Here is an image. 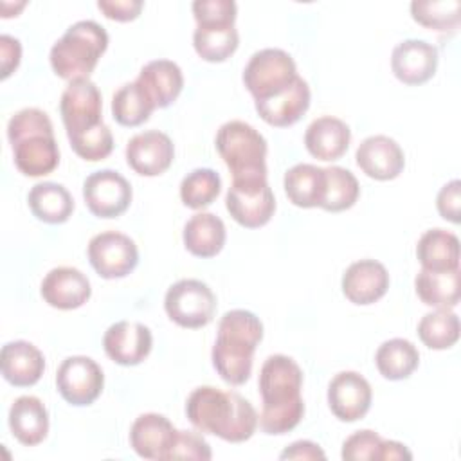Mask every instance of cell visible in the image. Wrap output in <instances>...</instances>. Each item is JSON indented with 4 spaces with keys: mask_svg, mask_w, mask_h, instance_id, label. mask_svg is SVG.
<instances>
[{
    "mask_svg": "<svg viewBox=\"0 0 461 461\" xmlns=\"http://www.w3.org/2000/svg\"><path fill=\"white\" fill-rule=\"evenodd\" d=\"M436 207L441 218L452 221V223H459V214H461V182L450 180L448 184H445L438 196H436Z\"/></svg>",
    "mask_w": 461,
    "mask_h": 461,
    "instance_id": "b9f144b4",
    "label": "cell"
},
{
    "mask_svg": "<svg viewBox=\"0 0 461 461\" xmlns=\"http://www.w3.org/2000/svg\"><path fill=\"white\" fill-rule=\"evenodd\" d=\"M349 142V126L331 115L317 117L304 131V146L308 153L319 160H339L348 151Z\"/></svg>",
    "mask_w": 461,
    "mask_h": 461,
    "instance_id": "cb8c5ba5",
    "label": "cell"
},
{
    "mask_svg": "<svg viewBox=\"0 0 461 461\" xmlns=\"http://www.w3.org/2000/svg\"><path fill=\"white\" fill-rule=\"evenodd\" d=\"M7 139L14 166L25 176H43L59 164V148L49 115L40 108H23L7 122Z\"/></svg>",
    "mask_w": 461,
    "mask_h": 461,
    "instance_id": "5b68a950",
    "label": "cell"
},
{
    "mask_svg": "<svg viewBox=\"0 0 461 461\" xmlns=\"http://www.w3.org/2000/svg\"><path fill=\"white\" fill-rule=\"evenodd\" d=\"M40 294L52 308L76 310L90 299L92 286L81 270L74 267H58L43 277Z\"/></svg>",
    "mask_w": 461,
    "mask_h": 461,
    "instance_id": "44dd1931",
    "label": "cell"
},
{
    "mask_svg": "<svg viewBox=\"0 0 461 461\" xmlns=\"http://www.w3.org/2000/svg\"><path fill=\"white\" fill-rule=\"evenodd\" d=\"M155 104L137 81L122 85L112 99V115L121 126H139L149 119Z\"/></svg>",
    "mask_w": 461,
    "mask_h": 461,
    "instance_id": "836d02e7",
    "label": "cell"
},
{
    "mask_svg": "<svg viewBox=\"0 0 461 461\" xmlns=\"http://www.w3.org/2000/svg\"><path fill=\"white\" fill-rule=\"evenodd\" d=\"M225 207L234 221L247 229H258L270 221L276 211V198L267 178L232 180Z\"/></svg>",
    "mask_w": 461,
    "mask_h": 461,
    "instance_id": "30bf717a",
    "label": "cell"
},
{
    "mask_svg": "<svg viewBox=\"0 0 461 461\" xmlns=\"http://www.w3.org/2000/svg\"><path fill=\"white\" fill-rule=\"evenodd\" d=\"M263 339L259 317L249 310H230L218 322L216 342L211 351L212 367L230 385H243L252 373V360Z\"/></svg>",
    "mask_w": 461,
    "mask_h": 461,
    "instance_id": "277c9868",
    "label": "cell"
},
{
    "mask_svg": "<svg viewBox=\"0 0 461 461\" xmlns=\"http://www.w3.org/2000/svg\"><path fill=\"white\" fill-rule=\"evenodd\" d=\"M128 166L142 176H158L169 169L175 158V146L169 135L148 130L133 135L126 144Z\"/></svg>",
    "mask_w": 461,
    "mask_h": 461,
    "instance_id": "5bb4252c",
    "label": "cell"
},
{
    "mask_svg": "<svg viewBox=\"0 0 461 461\" xmlns=\"http://www.w3.org/2000/svg\"><path fill=\"white\" fill-rule=\"evenodd\" d=\"M285 193L288 200L303 209L321 207L326 189L324 167L315 164H295L285 173Z\"/></svg>",
    "mask_w": 461,
    "mask_h": 461,
    "instance_id": "f1b7e54d",
    "label": "cell"
},
{
    "mask_svg": "<svg viewBox=\"0 0 461 461\" xmlns=\"http://www.w3.org/2000/svg\"><path fill=\"white\" fill-rule=\"evenodd\" d=\"M187 420L202 434H212L229 443L250 439L258 429V412L252 403L234 391L212 385L196 387L185 402Z\"/></svg>",
    "mask_w": 461,
    "mask_h": 461,
    "instance_id": "3957f363",
    "label": "cell"
},
{
    "mask_svg": "<svg viewBox=\"0 0 461 461\" xmlns=\"http://www.w3.org/2000/svg\"><path fill=\"white\" fill-rule=\"evenodd\" d=\"M303 371L288 355H270L259 371L261 414L258 425L265 434L281 436L294 430L304 416L301 396Z\"/></svg>",
    "mask_w": 461,
    "mask_h": 461,
    "instance_id": "7a4b0ae2",
    "label": "cell"
},
{
    "mask_svg": "<svg viewBox=\"0 0 461 461\" xmlns=\"http://www.w3.org/2000/svg\"><path fill=\"white\" fill-rule=\"evenodd\" d=\"M281 459H326V454L322 452V448L308 439H301L292 443L290 447H286L281 456Z\"/></svg>",
    "mask_w": 461,
    "mask_h": 461,
    "instance_id": "f6af8a7d",
    "label": "cell"
},
{
    "mask_svg": "<svg viewBox=\"0 0 461 461\" xmlns=\"http://www.w3.org/2000/svg\"><path fill=\"white\" fill-rule=\"evenodd\" d=\"M31 212L45 223H65L74 211V198L68 189L58 182H40L27 194Z\"/></svg>",
    "mask_w": 461,
    "mask_h": 461,
    "instance_id": "f546056e",
    "label": "cell"
},
{
    "mask_svg": "<svg viewBox=\"0 0 461 461\" xmlns=\"http://www.w3.org/2000/svg\"><path fill=\"white\" fill-rule=\"evenodd\" d=\"M59 113L77 157L97 162L113 151L112 131L103 122V97L94 81H70L61 94Z\"/></svg>",
    "mask_w": 461,
    "mask_h": 461,
    "instance_id": "6da1fadb",
    "label": "cell"
},
{
    "mask_svg": "<svg viewBox=\"0 0 461 461\" xmlns=\"http://www.w3.org/2000/svg\"><path fill=\"white\" fill-rule=\"evenodd\" d=\"M373 391L369 382L357 371L337 373L328 385V405L340 421H357L371 407Z\"/></svg>",
    "mask_w": 461,
    "mask_h": 461,
    "instance_id": "9a60e30c",
    "label": "cell"
},
{
    "mask_svg": "<svg viewBox=\"0 0 461 461\" xmlns=\"http://www.w3.org/2000/svg\"><path fill=\"white\" fill-rule=\"evenodd\" d=\"M375 362L384 378L403 380L418 367L420 353L407 339H389L378 346Z\"/></svg>",
    "mask_w": 461,
    "mask_h": 461,
    "instance_id": "d6a6232c",
    "label": "cell"
},
{
    "mask_svg": "<svg viewBox=\"0 0 461 461\" xmlns=\"http://www.w3.org/2000/svg\"><path fill=\"white\" fill-rule=\"evenodd\" d=\"M184 247L196 258L216 256L227 238L223 221L212 212H196L184 225Z\"/></svg>",
    "mask_w": 461,
    "mask_h": 461,
    "instance_id": "83f0119b",
    "label": "cell"
},
{
    "mask_svg": "<svg viewBox=\"0 0 461 461\" xmlns=\"http://www.w3.org/2000/svg\"><path fill=\"white\" fill-rule=\"evenodd\" d=\"M310 97V86L299 76L294 85L288 86L285 92L265 101H256L254 106L267 124L276 128H286L295 124L308 112Z\"/></svg>",
    "mask_w": 461,
    "mask_h": 461,
    "instance_id": "7402d4cb",
    "label": "cell"
},
{
    "mask_svg": "<svg viewBox=\"0 0 461 461\" xmlns=\"http://www.w3.org/2000/svg\"><path fill=\"white\" fill-rule=\"evenodd\" d=\"M221 191V178L211 167H198L180 182V200L189 209L209 207Z\"/></svg>",
    "mask_w": 461,
    "mask_h": 461,
    "instance_id": "8d00e7d4",
    "label": "cell"
},
{
    "mask_svg": "<svg viewBox=\"0 0 461 461\" xmlns=\"http://www.w3.org/2000/svg\"><path fill=\"white\" fill-rule=\"evenodd\" d=\"M212 457L211 447L205 441V438L194 430H178L175 445L169 452L167 461L171 459H198V461H209Z\"/></svg>",
    "mask_w": 461,
    "mask_h": 461,
    "instance_id": "60d3db41",
    "label": "cell"
},
{
    "mask_svg": "<svg viewBox=\"0 0 461 461\" xmlns=\"http://www.w3.org/2000/svg\"><path fill=\"white\" fill-rule=\"evenodd\" d=\"M418 337L429 349H448L459 339V317L452 310L436 308L418 322Z\"/></svg>",
    "mask_w": 461,
    "mask_h": 461,
    "instance_id": "e575fe53",
    "label": "cell"
},
{
    "mask_svg": "<svg viewBox=\"0 0 461 461\" xmlns=\"http://www.w3.org/2000/svg\"><path fill=\"white\" fill-rule=\"evenodd\" d=\"M140 0H99L97 9L110 20L115 22H131L142 11Z\"/></svg>",
    "mask_w": 461,
    "mask_h": 461,
    "instance_id": "7bdbcfd3",
    "label": "cell"
},
{
    "mask_svg": "<svg viewBox=\"0 0 461 461\" xmlns=\"http://www.w3.org/2000/svg\"><path fill=\"white\" fill-rule=\"evenodd\" d=\"M176 432L178 430L164 414L146 412L133 421L130 429V445L135 454L144 459L167 461Z\"/></svg>",
    "mask_w": 461,
    "mask_h": 461,
    "instance_id": "d6986e66",
    "label": "cell"
},
{
    "mask_svg": "<svg viewBox=\"0 0 461 461\" xmlns=\"http://www.w3.org/2000/svg\"><path fill=\"white\" fill-rule=\"evenodd\" d=\"M391 461V459H412V454L409 452V448L400 443V441H393V439H382L380 448H378V456L376 461Z\"/></svg>",
    "mask_w": 461,
    "mask_h": 461,
    "instance_id": "bcb514c9",
    "label": "cell"
},
{
    "mask_svg": "<svg viewBox=\"0 0 461 461\" xmlns=\"http://www.w3.org/2000/svg\"><path fill=\"white\" fill-rule=\"evenodd\" d=\"M106 47L108 34L103 25L94 20L76 22L52 45L50 67L61 79H88Z\"/></svg>",
    "mask_w": 461,
    "mask_h": 461,
    "instance_id": "8992f818",
    "label": "cell"
},
{
    "mask_svg": "<svg viewBox=\"0 0 461 461\" xmlns=\"http://www.w3.org/2000/svg\"><path fill=\"white\" fill-rule=\"evenodd\" d=\"M299 77L294 58L283 49H263L250 56L243 70V85L256 101L270 99Z\"/></svg>",
    "mask_w": 461,
    "mask_h": 461,
    "instance_id": "ba28073f",
    "label": "cell"
},
{
    "mask_svg": "<svg viewBox=\"0 0 461 461\" xmlns=\"http://www.w3.org/2000/svg\"><path fill=\"white\" fill-rule=\"evenodd\" d=\"M11 434L25 447H34L47 438L49 412L36 396H20L9 409Z\"/></svg>",
    "mask_w": 461,
    "mask_h": 461,
    "instance_id": "484cf974",
    "label": "cell"
},
{
    "mask_svg": "<svg viewBox=\"0 0 461 461\" xmlns=\"http://www.w3.org/2000/svg\"><path fill=\"white\" fill-rule=\"evenodd\" d=\"M22 58V45L16 38L9 34L0 36V63H2V79H7L20 65Z\"/></svg>",
    "mask_w": 461,
    "mask_h": 461,
    "instance_id": "ee69618b",
    "label": "cell"
},
{
    "mask_svg": "<svg viewBox=\"0 0 461 461\" xmlns=\"http://www.w3.org/2000/svg\"><path fill=\"white\" fill-rule=\"evenodd\" d=\"M56 387L70 405H90L103 393L104 375L94 358L85 355L68 357L58 367Z\"/></svg>",
    "mask_w": 461,
    "mask_h": 461,
    "instance_id": "8fae6325",
    "label": "cell"
},
{
    "mask_svg": "<svg viewBox=\"0 0 461 461\" xmlns=\"http://www.w3.org/2000/svg\"><path fill=\"white\" fill-rule=\"evenodd\" d=\"M416 258L425 270L450 272L459 268V240L445 229H429L416 245Z\"/></svg>",
    "mask_w": 461,
    "mask_h": 461,
    "instance_id": "4316f807",
    "label": "cell"
},
{
    "mask_svg": "<svg viewBox=\"0 0 461 461\" xmlns=\"http://www.w3.org/2000/svg\"><path fill=\"white\" fill-rule=\"evenodd\" d=\"M164 310L175 324L196 330L212 321L216 312V297L203 281L180 279L167 288Z\"/></svg>",
    "mask_w": 461,
    "mask_h": 461,
    "instance_id": "9c48e42d",
    "label": "cell"
},
{
    "mask_svg": "<svg viewBox=\"0 0 461 461\" xmlns=\"http://www.w3.org/2000/svg\"><path fill=\"white\" fill-rule=\"evenodd\" d=\"M103 348L115 364L137 366L149 355L153 335L142 322L119 321L104 331Z\"/></svg>",
    "mask_w": 461,
    "mask_h": 461,
    "instance_id": "2e32d148",
    "label": "cell"
},
{
    "mask_svg": "<svg viewBox=\"0 0 461 461\" xmlns=\"http://www.w3.org/2000/svg\"><path fill=\"white\" fill-rule=\"evenodd\" d=\"M193 14L196 25L234 23L238 7L234 0H196L193 2Z\"/></svg>",
    "mask_w": 461,
    "mask_h": 461,
    "instance_id": "f35d334b",
    "label": "cell"
},
{
    "mask_svg": "<svg viewBox=\"0 0 461 461\" xmlns=\"http://www.w3.org/2000/svg\"><path fill=\"white\" fill-rule=\"evenodd\" d=\"M155 108H166L180 95L184 76L180 67L171 59H153L146 63L135 79Z\"/></svg>",
    "mask_w": 461,
    "mask_h": 461,
    "instance_id": "d4e9b609",
    "label": "cell"
},
{
    "mask_svg": "<svg viewBox=\"0 0 461 461\" xmlns=\"http://www.w3.org/2000/svg\"><path fill=\"white\" fill-rule=\"evenodd\" d=\"M411 16L414 22L434 31H454L461 20L459 0H427L411 4Z\"/></svg>",
    "mask_w": 461,
    "mask_h": 461,
    "instance_id": "74e56055",
    "label": "cell"
},
{
    "mask_svg": "<svg viewBox=\"0 0 461 461\" xmlns=\"http://www.w3.org/2000/svg\"><path fill=\"white\" fill-rule=\"evenodd\" d=\"M380 443H382V438L375 430H369V429L357 430L355 434L346 438V441L342 443L340 456L346 461H364V459L376 461Z\"/></svg>",
    "mask_w": 461,
    "mask_h": 461,
    "instance_id": "ab89813d",
    "label": "cell"
},
{
    "mask_svg": "<svg viewBox=\"0 0 461 461\" xmlns=\"http://www.w3.org/2000/svg\"><path fill=\"white\" fill-rule=\"evenodd\" d=\"M0 366L4 378L14 387L34 385L43 371L45 358L43 353L27 340H13L2 348Z\"/></svg>",
    "mask_w": 461,
    "mask_h": 461,
    "instance_id": "603a6c76",
    "label": "cell"
},
{
    "mask_svg": "<svg viewBox=\"0 0 461 461\" xmlns=\"http://www.w3.org/2000/svg\"><path fill=\"white\" fill-rule=\"evenodd\" d=\"M130 182L113 169H101L83 182V198L88 211L97 218H117L131 203Z\"/></svg>",
    "mask_w": 461,
    "mask_h": 461,
    "instance_id": "4fadbf2b",
    "label": "cell"
},
{
    "mask_svg": "<svg viewBox=\"0 0 461 461\" xmlns=\"http://www.w3.org/2000/svg\"><path fill=\"white\" fill-rule=\"evenodd\" d=\"M438 49L425 40H405L393 49L391 70L403 85H423L438 68Z\"/></svg>",
    "mask_w": 461,
    "mask_h": 461,
    "instance_id": "e0dca14e",
    "label": "cell"
},
{
    "mask_svg": "<svg viewBox=\"0 0 461 461\" xmlns=\"http://www.w3.org/2000/svg\"><path fill=\"white\" fill-rule=\"evenodd\" d=\"M216 151L232 173V180L267 178V140L245 121H229L216 131Z\"/></svg>",
    "mask_w": 461,
    "mask_h": 461,
    "instance_id": "52a82bcc",
    "label": "cell"
},
{
    "mask_svg": "<svg viewBox=\"0 0 461 461\" xmlns=\"http://www.w3.org/2000/svg\"><path fill=\"white\" fill-rule=\"evenodd\" d=\"M240 45V34L234 23L196 25L193 32V47L196 54L211 63H221L230 58Z\"/></svg>",
    "mask_w": 461,
    "mask_h": 461,
    "instance_id": "1f68e13d",
    "label": "cell"
},
{
    "mask_svg": "<svg viewBox=\"0 0 461 461\" xmlns=\"http://www.w3.org/2000/svg\"><path fill=\"white\" fill-rule=\"evenodd\" d=\"M88 261L101 277L121 279L135 270L139 250L130 236L117 230H104L90 240Z\"/></svg>",
    "mask_w": 461,
    "mask_h": 461,
    "instance_id": "7c38bea8",
    "label": "cell"
},
{
    "mask_svg": "<svg viewBox=\"0 0 461 461\" xmlns=\"http://www.w3.org/2000/svg\"><path fill=\"white\" fill-rule=\"evenodd\" d=\"M326 189L321 209L328 212H340L355 205L360 194V185L357 176L340 166L324 167Z\"/></svg>",
    "mask_w": 461,
    "mask_h": 461,
    "instance_id": "d590c367",
    "label": "cell"
},
{
    "mask_svg": "<svg viewBox=\"0 0 461 461\" xmlns=\"http://www.w3.org/2000/svg\"><path fill=\"white\" fill-rule=\"evenodd\" d=\"M340 286L349 303L367 306L385 295L389 288V272L376 259H360L346 268Z\"/></svg>",
    "mask_w": 461,
    "mask_h": 461,
    "instance_id": "ffe728a7",
    "label": "cell"
},
{
    "mask_svg": "<svg viewBox=\"0 0 461 461\" xmlns=\"http://www.w3.org/2000/svg\"><path fill=\"white\" fill-rule=\"evenodd\" d=\"M416 295L420 301L432 308L452 310L461 297V272H432L421 268L414 279Z\"/></svg>",
    "mask_w": 461,
    "mask_h": 461,
    "instance_id": "4dcf8cb0",
    "label": "cell"
},
{
    "mask_svg": "<svg viewBox=\"0 0 461 461\" xmlns=\"http://www.w3.org/2000/svg\"><path fill=\"white\" fill-rule=\"evenodd\" d=\"M357 166L369 178L393 180L405 166V155L400 144L387 135H371L360 142L355 153Z\"/></svg>",
    "mask_w": 461,
    "mask_h": 461,
    "instance_id": "ac0fdd59",
    "label": "cell"
}]
</instances>
